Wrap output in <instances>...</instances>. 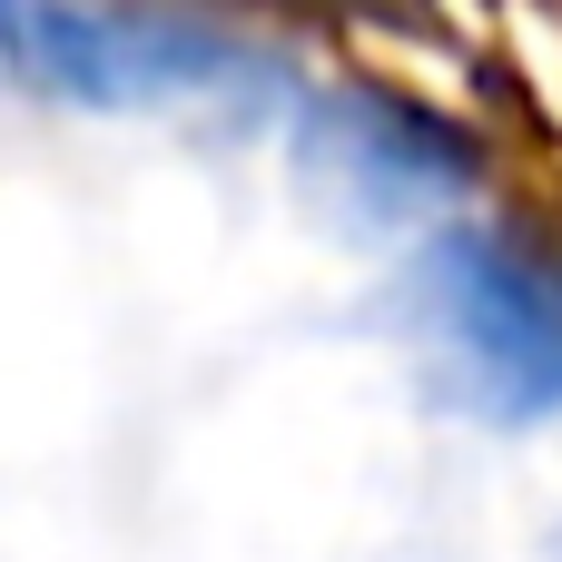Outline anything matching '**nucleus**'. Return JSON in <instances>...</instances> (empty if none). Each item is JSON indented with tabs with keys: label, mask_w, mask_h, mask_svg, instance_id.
Instances as JSON below:
<instances>
[{
	"label": "nucleus",
	"mask_w": 562,
	"mask_h": 562,
	"mask_svg": "<svg viewBox=\"0 0 562 562\" xmlns=\"http://www.w3.org/2000/svg\"><path fill=\"white\" fill-rule=\"evenodd\" d=\"M405 336L474 425L562 415V257L514 227H445L405 267Z\"/></svg>",
	"instance_id": "1"
},
{
	"label": "nucleus",
	"mask_w": 562,
	"mask_h": 562,
	"mask_svg": "<svg viewBox=\"0 0 562 562\" xmlns=\"http://www.w3.org/2000/svg\"><path fill=\"white\" fill-rule=\"evenodd\" d=\"M0 69L59 109H198L277 79V59L237 30L138 0H0Z\"/></svg>",
	"instance_id": "2"
},
{
	"label": "nucleus",
	"mask_w": 562,
	"mask_h": 562,
	"mask_svg": "<svg viewBox=\"0 0 562 562\" xmlns=\"http://www.w3.org/2000/svg\"><path fill=\"white\" fill-rule=\"evenodd\" d=\"M296 178H306V198H316L336 227H356V237H405V227L464 207L474 148H464L435 109L346 79V89H316V99L296 109Z\"/></svg>",
	"instance_id": "3"
},
{
	"label": "nucleus",
	"mask_w": 562,
	"mask_h": 562,
	"mask_svg": "<svg viewBox=\"0 0 562 562\" xmlns=\"http://www.w3.org/2000/svg\"><path fill=\"white\" fill-rule=\"evenodd\" d=\"M553 562H562V543H553Z\"/></svg>",
	"instance_id": "4"
}]
</instances>
